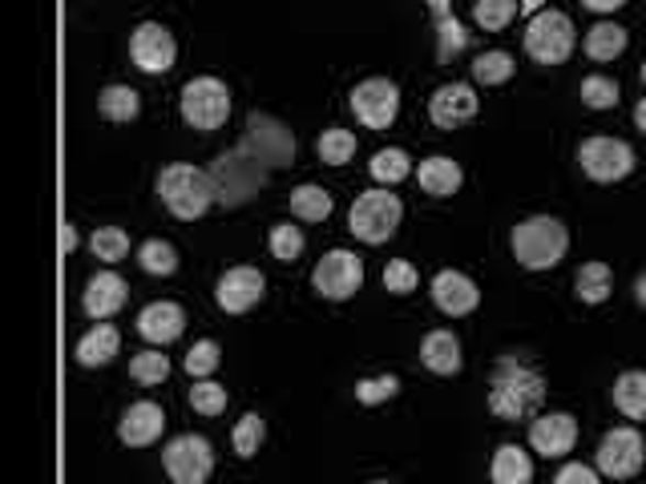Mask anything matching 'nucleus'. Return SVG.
<instances>
[{"instance_id": "f257e3e1", "label": "nucleus", "mask_w": 646, "mask_h": 484, "mask_svg": "<svg viewBox=\"0 0 646 484\" xmlns=\"http://www.w3.org/2000/svg\"><path fill=\"white\" fill-rule=\"evenodd\" d=\"M546 404V380L537 368L517 360H498L489 375V412L498 420H534Z\"/></svg>"}, {"instance_id": "f03ea898", "label": "nucleus", "mask_w": 646, "mask_h": 484, "mask_svg": "<svg viewBox=\"0 0 646 484\" xmlns=\"http://www.w3.org/2000/svg\"><path fill=\"white\" fill-rule=\"evenodd\" d=\"M158 199L166 202V211L175 214L178 223H199L219 199V187L202 166L170 161V166H162L158 175Z\"/></svg>"}, {"instance_id": "7ed1b4c3", "label": "nucleus", "mask_w": 646, "mask_h": 484, "mask_svg": "<svg viewBox=\"0 0 646 484\" xmlns=\"http://www.w3.org/2000/svg\"><path fill=\"white\" fill-rule=\"evenodd\" d=\"M510 247H513V259L530 267V271H549V267H558L566 259V250H570V230L561 218L554 214H534V218H525V223L513 226L510 235Z\"/></svg>"}, {"instance_id": "20e7f679", "label": "nucleus", "mask_w": 646, "mask_h": 484, "mask_svg": "<svg viewBox=\"0 0 646 484\" xmlns=\"http://www.w3.org/2000/svg\"><path fill=\"white\" fill-rule=\"evenodd\" d=\"M400 218H404V202L388 187H376V190H364L360 199L352 202L348 226L360 243L380 247V243H388V238L397 235Z\"/></svg>"}, {"instance_id": "39448f33", "label": "nucleus", "mask_w": 646, "mask_h": 484, "mask_svg": "<svg viewBox=\"0 0 646 484\" xmlns=\"http://www.w3.org/2000/svg\"><path fill=\"white\" fill-rule=\"evenodd\" d=\"M178 105H182V122L190 130L211 134V130H223L226 117H231V89H226V81H219L211 74L190 77L182 86V101Z\"/></svg>"}, {"instance_id": "423d86ee", "label": "nucleus", "mask_w": 646, "mask_h": 484, "mask_svg": "<svg viewBox=\"0 0 646 484\" xmlns=\"http://www.w3.org/2000/svg\"><path fill=\"white\" fill-rule=\"evenodd\" d=\"M573 45H578V29L558 9H542L525 29V53L537 65H566L573 57Z\"/></svg>"}, {"instance_id": "0eeeda50", "label": "nucleus", "mask_w": 646, "mask_h": 484, "mask_svg": "<svg viewBox=\"0 0 646 484\" xmlns=\"http://www.w3.org/2000/svg\"><path fill=\"white\" fill-rule=\"evenodd\" d=\"M578 161H582V175L598 187H614L634 170V146L622 142L614 134H594L578 146Z\"/></svg>"}, {"instance_id": "6e6552de", "label": "nucleus", "mask_w": 646, "mask_h": 484, "mask_svg": "<svg viewBox=\"0 0 646 484\" xmlns=\"http://www.w3.org/2000/svg\"><path fill=\"white\" fill-rule=\"evenodd\" d=\"M162 464L175 484H207L214 472V448L207 436H175L162 452Z\"/></svg>"}, {"instance_id": "1a4fd4ad", "label": "nucleus", "mask_w": 646, "mask_h": 484, "mask_svg": "<svg viewBox=\"0 0 646 484\" xmlns=\"http://www.w3.org/2000/svg\"><path fill=\"white\" fill-rule=\"evenodd\" d=\"M643 460H646V444L643 436H638V428H610L602 436V444H598L594 469L602 476H610V481H631V476H638Z\"/></svg>"}, {"instance_id": "9d476101", "label": "nucleus", "mask_w": 646, "mask_h": 484, "mask_svg": "<svg viewBox=\"0 0 646 484\" xmlns=\"http://www.w3.org/2000/svg\"><path fill=\"white\" fill-rule=\"evenodd\" d=\"M311 286L320 291L323 299H352L356 291L364 286V262L352 255V250H327L320 262H315V271H311Z\"/></svg>"}, {"instance_id": "9b49d317", "label": "nucleus", "mask_w": 646, "mask_h": 484, "mask_svg": "<svg viewBox=\"0 0 646 484\" xmlns=\"http://www.w3.org/2000/svg\"><path fill=\"white\" fill-rule=\"evenodd\" d=\"M352 113L368 130H388L400 113V86L388 81V77H368V81L352 89Z\"/></svg>"}, {"instance_id": "f8f14e48", "label": "nucleus", "mask_w": 646, "mask_h": 484, "mask_svg": "<svg viewBox=\"0 0 646 484\" xmlns=\"http://www.w3.org/2000/svg\"><path fill=\"white\" fill-rule=\"evenodd\" d=\"M130 61H134L142 74H166V69H175V61H178L175 33L166 25H158V21L137 25L134 37H130Z\"/></svg>"}, {"instance_id": "ddd939ff", "label": "nucleus", "mask_w": 646, "mask_h": 484, "mask_svg": "<svg viewBox=\"0 0 646 484\" xmlns=\"http://www.w3.org/2000/svg\"><path fill=\"white\" fill-rule=\"evenodd\" d=\"M267 295V279H263L259 267H231V271L214 283V299H219V307L226 311V315H247L259 299Z\"/></svg>"}, {"instance_id": "4468645a", "label": "nucleus", "mask_w": 646, "mask_h": 484, "mask_svg": "<svg viewBox=\"0 0 646 484\" xmlns=\"http://www.w3.org/2000/svg\"><path fill=\"white\" fill-rule=\"evenodd\" d=\"M182 331H187V311L178 307L175 299H154L137 315V336L146 339L149 348H166V344L182 339Z\"/></svg>"}, {"instance_id": "2eb2a0df", "label": "nucleus", "mask_w": 646, "mask_h": 484, "mask_svg": "<svg viewBox=\"0 0 646 484\" xmlns=\"http://www.w3.org/2000/svg\"><path fill=\"white\" fill-rule=\"evenodd\" d=\"M530 444H534L537 457H566L578 444V420L570 412H546V416H534L530 424Z\"/></svg>"}, {"instance_id": "dca6fc26", "label": "nucleus", "mask_w": 646, "mask_h": 484, "mask_svg": "<svg viewBox=\"0 0 646 484\" xmlns=\"http://www.w3.org/2000/svg\"><path fill=\"white\" fill-rule=\"evenodd\" d=\"M428 117H433L436 130H460L477 117V89L465 86V81H453V86H441L428 101Z\"/></svg>"}, {"instance_id": "f3484780", "label": "nucleus", "mask_w": 646, "mask_h": 484, "mask_svg": "<svg viewBox=\"0 0 646 484\" xmlns=\"http://www.w3.org/2000/svg\"><path fill=\"white\" fill-rule=\"evenodd\" d=\"M162 432H166V412L154 399H137L125 408V416L118 420V440L125 448H149L158 444Z\"/></svg>"}, {"instance_id": "a211bd4d", "label": "nucleus", "mask_w": 646, "mask_h": 484, "mask_svg": "<svg viewBox=\"0 0 646 484\" xmlns=\"http://www.w3.org/2000/svg\"><path fill=\"white\" fill-rule=\"evenodd\" d=\"M433 303H436V311H445V315H453V319H465V315L477 311L481 291H477V283H472L465 271L445 267V271L433 279Z\"/></svg>"}, {"instance_id": "6ab92c4d", "label": "nucleus", "mask_w": 646, "mask_h": 484, "mask_svg": "<svg viewBox=\"0 0 646 484\" xmlns=\"http://www.w3.org/2000/svg\"><path fill=\"white\" fill-rule=\"evenodd\" d=\"M125 295H130V286H125L122 274L101 271L81 291V311H86L89 319H110V315H118L125 307Z\"/></svg>"}, {"instance_id": "aec40b11", "label": "nucleus", "mask_w": 646, "mask_h": 484, "mask_svg": "<svg viewBox=\"0 0 646 484\" xmlns=\"http://www.w3.org/2000/svg\"><path fill=\"white\" fill-rule=\"evenodd\" d=\"M421 363L428 368L433 375H460V368H465V351H460V339L448 331V327H436V331H428L421 344Z\"/></svg>"}, {"instance_id": "412c9836", "label": "nucleus", "mask_w": 646, "mask_h": 484, "mask_svg": "<svg viewBox=\"0 0 646 484\" xmlns=\"http://www.w3.org/2000/svg\"><path fill=\"white\" fill-rule=\"evenodd\" d=\"M122 351V331L110 319H98L86 336L77 339V363L81 368H105Z\"/></svg>"}, {"instance_id": "4be33fe9", "label": "nucleus", "mask_w": 646, "mask_h": 484, "mask_svg": "<svg viewBox=\"0 0 646 484\" xmlns=\"http://www.w3.org/2000/svg\"><path fill=\"white\" fill-rule=\"evenodd\" d=\"M433 4V21H436V61L448 65L460 49H469V33L453 16V4L448 0H428Z\"/></svg>"}, {"instance_id": "5701e85b", "label": "nucleus", "mask_w": 646, "mask_h": 484, "mask_svg": "<svg viewBox=\"0 0 646 484\" xmlns=\"http://www.w3.org/2000/svg\"><path fill=\"white\" fill-rule=\"evenodd\" d=\"M424 194H433V199H448V194H457L460 182H465V170H460L453 158H424L421 161V175H416Z\"/></svg>"}, {"instance_id": "b1692460", "label": "nucleus", "mask_w": 646, "mask_h": 484, "mask_svg": "<svg viewBox=\"0 0 646 484\" xmlns=\"http://www.w3.org/2000/svg\"><path fill=\"white\" fill-rule=\"evenodd\" d=\"M489 481L493 484H534V457L517 444H501L489 464Z\"/></svg>"}, {"instance_id": "393cba45", "label": "nucleus", "mask_w": 646, "mask_h": 484, "mask_svg": "<svg viewBox=\"0 0 646 484\" xmlns=\"http://www.w3.org/2000/svg\"><path fill=\"white\" fill-rule=\"evenodd\" d=\"M626 41H631V33H626L619 21H598V25L586 33L582 49L590 61L606 65V61H619L622 53H626Z\"/></svg>"}, {"instance_id": "a878e982", "label": "nucleus", "mask_w": 646, "mask_h": 484, "mask_svg": "<svg viewBox=\"0 0 646 484\" xmlns=\"http://www.w3.org/2000/svg\"><path fill=\"white\" fill-rule=\"evenodd\" d=\"M610 286H614V271H610L606 262H586L578 279H573V295L582 299L586 307H602L610 299Z\"/></svg>"}, {"instance_id": "bb28decb", "label": "nucleus", "mask_w": 646, "mask_h": 484, "mask_svg": "<svg viewBox=\"0 0 646 484\" xmlns=\"http://www.w3.org/2000/svg\"><path fill=\"white\" fill-rule=\"evenodd\" d=\"M614 408L626 420H646V372H622L614 380Z\"/></svg>"}, {"instance_id": "cd10ccee", "label": "nucleus", "mask_w": 646, "mask_h": 484, "mask_svg": "<svg viewBox=\"0 0 646 484\" xmlns=\"http://www.w3.org/2000/svg\"><path fill=\"white\" fill-rule=\"evenodd\" d=\"M142 113V98L130 86H105L101 89V117L113 125H130Z\"/></svg>"}, {"instance_id": "c85d7f7f", "label": "nucleus", "mask_w": 646, "mask_h": 484, "mask_svg": "<svg viewBox=\"0 0 646 484\" xmlns=\"http://www.w3.org/2000/svg\"><path fill=\"white\" fill-rule=\"evenodd\" d=\"M368 175L376 178V187L392 190L412 175V158L404 149H380V154H372V161H368Z\"/></svg>"}, {"instance_id": "c756f323", "label": "nucleus", "mask_w": 646, "mask_h": 484, "mask_svg": "<svg viewBox=\"0 0 646 484\" xmlns=\"http://www.w3.org/2000/svg\"><path fill=\"white\" fill-rule=\"evenodd\" d=\"M291 214H296L299 223H327V214H332V194L323 187H296L291 190Z\"/></svg>"}, {"instance_id": "7c9ffc66", "label": "nucleus", "mask_w": 646, "mask_h": 484, "mask_svg": "<svg viewBox=\"0 0 646 484\" xmlns=\"http://www.w3.org/2000/svg\"><path fill=\"white\" fill-rule=\"evenodd\" d=\"M137 262H142V271L146 274L166 279V274L178 271V250H175V243H166V238H146V243L137 247Z\"/></svg>"}, {"instance_id": "2f4dec72", "label": "nucleus", "mask_w": 646, "mask_h": 484, "mask_svg": "<svg viewBox=\"0 0 646 484\" xmlns=\"http://www.w3.org/2000/svg\"><path fill=\"white\" fill-rule=\"evenodd\" d=\"M356 134H348V130H323L320 142H315V149H320V161L323 166H348L352 158H356Z\"/></svg>"}, {"instance_id": "473e14b6", "label": "nucleus", "mask_w": 646, "mask_h": 484, "mask_svg": "<svg viewBox=\"0 0 646 484\" xmlns=\"http://www.w3.org/2000/svg\"><path fill=\"white\" fill-rule=\"evenodd\" d=\"M517 13H522V4H517V0H477V4H472V21H477L484 33H501V29H510V21Z\"/></svg>"}, {"instance_id": "72a5a7b5", "label": "nucleus", "mask_w": 646, "mask_h": 484, "mask_svg": "<svg viewBox=\"0 0 646 484\" xmlns=\"http://www.w3.org/2000/svg\"><path fill=\"white\" fill-rule=\"evenodd\" d=\"M510 77H513V57L505 49H489L472 61V81H481V86H505Z\"/></svg>"}, {"instance_id": "f704fd0d", "label": "nucleus", "mask_w": 646, "mask_h": 484, "mask_svg": "<svg viewBox=\"0 0 646 484\" xmlns=\"http://www.w3.org/2000/svg\"><path fill=\"white\" fill-rule=\"evenodd\" d=\"M263 440H267V420H263L259 412H247V416L235 424V432H231V448H235L243 460L255 457L263 448Z\"/></svg>"}, {"instance_id": "c9c22d12", "label": "nucleus", "mask_w": 646, "mask_h": 484, "mask_svg": "<svg viewBox=\"0 0 646 484\" xmlns=\"http://www.w3.org/2000/svg\"><path fill=\"white\" fill-rule=\"evenodd\" d=\"M89 250L101 262H122L130 255V235H125L122 226H98L93 238H89Z\"/></svg>"}, {"instance_id": "e433bc0d", "label": "nucleus", "mask_w": 646, "mask_h": 484, "mask_svg": "<svg viewBox=\"0 0 646 484\" xmlns=\"http://www.w3.org/2000/svg\"><path fill=\"white\" fill-rule=\"evenodd\" d=\"M170 375V360H166V351H137L134 360H130V380L142 387H154L162 384Z\"/></svg>"}, {"instance_id": "4c0bfd02", "label": "nucleus", "mask_w": 646, "mask_h": 484, "mask_svg": "<svg viewBox=\"0 0 646 484\" xmlns=\"http://www.w3.org/2000/svg\"><path fill=\"white\" fill-rule=\"evenodd\" d=\"M619 81L614 77H602V74H590L582 77V105L590 110H614L619 105Z\"/></svg>"}, {"instance_id": "58836bf2", "label": "nucleus", "mask_w": 646, "mask_h": 484, "mask_svg": "<svg viewBox=\"0 0 646 484\" xmlns=\"http://www.w3.org/2000/svg\"><path fill=\"white\" fill-rule=\"evenodd\" d=\"M190 408L199 412V416H223L226 387L214 384V380H194V387H190Z\"/></svg>"}, {"instance_id": "ea45409f", "label": "nucleus", "mask_w": 646, "mask_h": 484, "mask_svg": "<svg viewBox=\"0 0 646 484\" xmlns=\"http://www.w3.org/2000/svg\"><path fill=\"white\" fill-rule=\"evenodd\" d=\"M303 247H308V238H303L299 226H291V223L271 226V255L279 262H296L299 255H303Z\"/></svg>"}, {"instance_id": "a19ab883", "label": "nucleus", "mask_w": 646, "mask_h": 484, "mask_svg": "<svg viewBox=\"0 0 646 484\" xmlns=\"http://www.w3.org/2000/svg\"><path fill=\"white\" fill-rule=\"evenodd\" d=\"M400 392V380L397 375H372V380H360L356 384V399H360L364 408H376V404H388V399Z\"/></svg>"}, {"instance_id": "79ce46f5", "label": "nucleus", "mask_w": 646, "mask_h": 484, "mask_svg": "<svg viewBox=\"0 0 646 484\" xmlns=\"http://www.w3.org/2000/svg\"><path fill=\"white\" fill-rule=\"evenodd\" d=\"M421 286V274H416V267H412L409 259H392L385 267V291L388 295H412Z\"/></svg>"}, {"instance_id": "37998d69", "label": "nucleus", "mask_w": 646, "mask_h": 484, "mask_svg": "<svg viewBox=\"0 0 646 484\" xmlns=\"http://www.w3.org/2000/svg\"><path fill=\"white\" fill-rule=\"evenodd\" d=\"M219 360H223V351H219V344H211V339H202V344H194V348L187 351V372L194 375V380H207V375L219 368Z\"/></svg>"}, {"instance_id": "c03bdc74", "label": "nucleus", "mask_w": 646, "mask_h": 484, "mask_svg": "<svg viewBox=\"0 0 646 484\" xmlns=\"http://www.w3.org/2000/svg\"><path fill=\"white\" fill-rule=\"evenodd\" d=\"M554 484H602V476L590 464H566V469H558Z\"/></svg>"}, {"instance_id": "a18cd8bd", "label": "nucleus", "mask_w": 646, "mask_h": 484, "mask_svg": "<svg viewBox=\"0 0 646 484\" xmlns=\"http://www.w3.org/2000/svg\"><path fill=\"white\" fill-rule=\"evenodd\" d=\"M81 247V235H77L74 223H62V255H74Z\"/></svg>"}, {"instance_id": "49530a36", "label": "nucleus", "mask_w": 646, "mask_h": 484, "mask_svg": "<svg viewBox=\"0 0 646 484\" xmlns=\"http://www.w3.org/2000/svg\"><path fill=\"white\" fill-rule=\"evenodd\" d=\"M626 0H582V9H590V13H619Z\"/></svg>"}, {"instance_id": "de8ad7c7", "label": "nucleus", "mask_w": 646, "mask_h": 484, "mask_svg": "<svg viewBox=\"0 0 646 484\" xmlns=\"http://www.w3.org/2000/svg\"><path fill=\"white\" fill-rule=\"evenodd\" d=\"M634 303L646 311V271H638L634 274Z\"/></svg>"}, {"instance_id": "09e8293b", "label": "nucleus", "mask_w": 646, "mask_h": 484, "mask_svg": "<svg viewBox=\"0 0 646 484\" xmlns=\"http://www.w3.org/2000/svg\"><path fill=\"white\" fill-rule=\"evenodd\" d=\"M634 125H638V130L646 134V98L638 101V105H634Z\"/></svg>"}, {"instance_id": "8fccbe9b", "label": "nucleus", "mask_w": 646, "mask_h": 484, "mask_svg": "<svg viewBox=\"0 0 646 484\" xmlns=\"http://www.w3.org/2000/svg\"><path fill=\"white\" fill-rule=\"evenodd\" d=\"M534 4H537V0H522V9H534Z\"/></svg>"}, {"instance_id": "3c124183", "label": "nucleus", "mask_w": 646, "mask_h": 484, "mask_svg": "<svg viewBox=\"0 0 646 484\" xmlns=\"http://www.w3.org/2000/svg\"><path fill=\"white\" fill-rule=\"evenodd\" d=\"M643 86H646V65H643Z\"/></svg>"}, {"instance_id": "603ef678", "label": "nucleus", "mask_w": 646, "mask_h": 484, "mask_svg": "<svg viewBox=\"0 0 646 484\" xmlns=\"http://www.w3.org/2000/svg\"><path fill=\"white\" fill-rule=\"evenodd\" d=\"M372 484H392V481H372Z\"/></svg>"}]
</instances>
